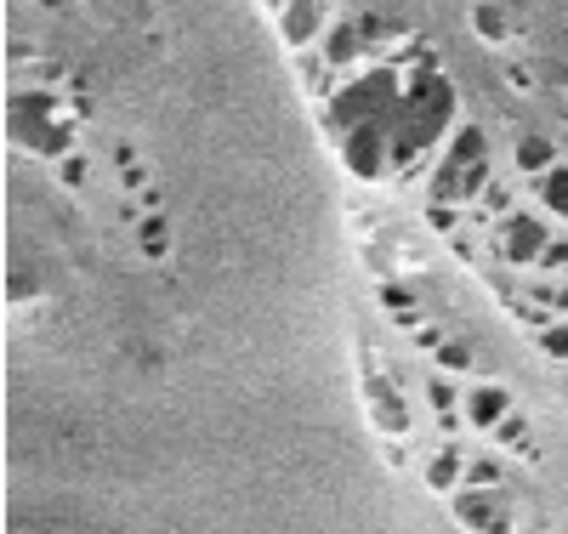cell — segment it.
Returning a JSON list of instances; mask_svg holds the SVG:
<instances>
[{
  "instance_id": "obj_3",
  "label": "cell",
  "mask_w": 568,
  "mask_h": 534,
  "mask_svg": "<svg viewBox=\"0 0 568 534\" xmlns=\"http://www.w3.org/2000/svg\"><path fill=\"white\" fill-rule=\"evenodd\" d=\"M449 506H455V523H466L472 534H512V500L500 489H455Z\"/></svg>"
},
{
  "instance_id": "obj_1",
  "label": "cell",
  "mask_w": 568,
  "mask_h": 534,
  "mask_svg": "<svg viewBox=\"0 0 568 534\" xmlns=\"http://www.w3.org/2000/svg\"><path fill=\"white\" fill-rule=\"evenodd\" d=\"M12 137H18L29 154L63 160L74 148V125H69V114H63L57 97H46V91H18V97H12Z\"/></svg>"
},
{
  "instance_id": "obj_8",
  "label": "cell",
  "mask_w": 568,
  "mask_h": 534,
  "mask_svg": "<svg viewBox=\"0 0 568 534\" xmlns=\"http://www.w3.org/2000/svg\"><path fill=\"white\" fill-rule=\"evenodd\" d=\"M534 205H540V216H563L568 222V165L557 160L546 171V177H534Z\"/></svg>"
},
{
  "instance_id": "obj_6",
  "label": "cell",
  "mask_w": 568,
  "mask_h": 534,
  "mask_svg": "<svg viewBox=\"0 0 568 534\" xmlns=\"http://www.w3.org/2000/svg\"><path fill=\"white\" fill-rule=\"evenodd\" d=\"M364 40L370 35H358L353 23H330L319 40V57L330 63V74H358V52H364Z\"/></svg>"
},
{
  "instance_id": "obj_10",
  "label": "cell",
  "mask_w": 568,
  "mask_h": 534,
  "mask_svg": "<svg viewBox=\"0 0 568 534\" xmlns=\"http://www.w3.org/2000/svg\"><path fill=\"white\" fill-rule=\"evenodd\" d=\"M472 23H478V35L489 40V46H500V40H512V18L500 12L495 0H472Z\"/></svg>"
},
{
  "instance_id": "obj_13",
  "label": "cell",
  "mask_w": 568,
  "mask_h": 534,
  "mask_svg": "<svg viewBox=\"0 0 568 534\" xmlns=\"http://www.w3.org/2000/svg\"><path fill=\"white\" fill-rule=\"evenodd\" d=\"M495 438H500V449H529V427L523 421H500Z\"/></svg>"
},
{
  "instance_id": "obj_14",
  "label": "cell",
  "mask_w": 568,
  "mask_h": 534,
  "mask_svg": "<svg viewBox=\"0 0 568 534\" xmlns=\"http://www.w3.org/2000/svg\"><path fill=\"white\" fill-rule=\"evenodd\" d=\"M438 364L444 370H472V353H466L461 341H449V347H438Z\"/></svg>"
},
{
  "instance_id": "obj_11",
  "label": "cell",
  "mask_w": 568,
  "mask_h": 534,
  "mask_svg": "<svg viewBox=\"0 0 568 534\" xmlns=\"http://www.w3.org/2000/svg\"><path fill=\"white\" fill-rule=\"evenodd\" d=\"M137 245H142V256H154V262H165L171 256V228H165V216H137Z\"/></svg>"
},
{
  "instance_id": "obj_2",
  "label": "cell",
  "mask_w": 568,
  "mask_h": 534,
  "mask_svg": "<svg viewBox=\"0 0 568 534\" xmlns=\"http://www.w3.org/2000/svg\"><path fill=\"white\" fill-rule=\"evenodd\" d=\"M546 245H551V228L540 222V211H512V216H500V222H495V250H500V262L534 267Z\"/></svg>"
},
{
  "instance_id": "obj_4",
  "label": "cell",
  "mask_w": 568,
  "mask_h": 534,
  "mask_svg": "<svg viewBox=\"0 0 568 534\" xmlns=\"http://www.w3.org/2000/svg\"><path fill=\"white\" fill-rule=\"evenodd\" d=\"M461 421H466V432L495 438L500 421H512V392L500 387V381H472L461 398Z\"/></svg>"
},
{
  "instance_id": "obj_5",
  "label": "cell",
  "mask_w": 568,
  "mask_h": 534,
  "mask_svg": "<svg viewBox=\"0 0 568 534\" xmlns=\"http://www.w3.org/2000/svg\"><path fill=\"white\" fill-rule=\"evenodd\" d=\"M279 29L290 46H307V40H324L330 29V12H324V0H290L279 12Z\"/></svg>"
},
{
  "instance_id": "obj_9",
  "label": "cell",
  "mask_w": 568,
  "mask_h": 534,
  "mask_svg": "<svg viewBox=\"0 0 568 534\" xmlns=\"http://www.w3.org/2000/svg\"><path fill=\"white\" fill-rule=\"evenodd\" d=\"M557 160H563V154H557V143H546V137H517V171L546 177Z\"/></svg>"
},
{
  "instance_id": "obj_12",
  "label": "cell",
  "mask_w": 568,
  "mask_h": 534,
  "mask_svg": "<svg viewBox=\"0 0 568 534\" xmlns=\"http://www.w3.org/2000/svg\"><path fill=\"white\" fill-rule=\"evenodd\" d=\"M534 341H540V353L546 358H568V324L563 319H551L546 330H534Z\"/></svg>"
},
{
  "instance_id": "obj_7",
  "label": "cell",
  "mask_w": 568,
  "mask_h": 534,
  "mask_svg": "<svg viewBox=\"0 0 568 534\" xmlns=\"http://www.w3.org/2000/svg\"><path fill=\"white\" fill-rule=\"evenodd\" d=\"M466 461H472L466 444H438L432 455H426V483L444 489V495H455V489L466 483Z\"/></svg>"
}]
</instances>
